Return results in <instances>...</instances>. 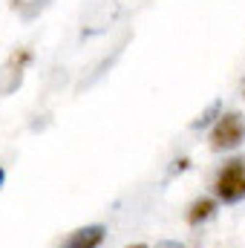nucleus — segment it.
Segmentation results:
<instances>
[{
    "mask_svg": "<svg viewBox=\"0 0 245 248\" xmlns=\"http://www.w3.org/2000/svg\"><path fill=\"white\" fill-rule=\"evenodd\" d=\"M214 196L225 205H237L245 199V156L228 159L214 176Z\"/></svg>",
    "mask_w": 245,
    "mask_h": 248,
    "instance_id": "f257e3e1",
    "label": "nucleus"
},
{
    "mask_svg": "<svg viewBox=\"0 0 245 248\" xmlns=\"http://www.w3.org/2000/svg\"><path fill=\"white\" fill-rule=\"evenodd\" d=\"M245 141V116L243 113H222L216 124L211 127V150L225 153V150H237Z\"/></svg>",
    "mask_w": 245,
    "mask_h": 248,
    "instance_id": "f03ea898",
    "label": "nucleus"
},
{
    "mask_svg": "<svg viewBox=\"0 0 245 248\" xmlns=\"http://www.w3.org/2000/svg\"><path fill=\"white\" fill-rule=\"evenodd\" d=\"M29 58H32L29 49H17V52L9 55V61L0 66V95H12V93L20 87V81H23V66L29 63Z\"/></svg>",
    "mask_w": 245,
    "mask_h": 248,
    "instance_id": "7ed1b4c3",
    "label": "nucleus"
},
{
    "mask_svg": "<svg viewBox=\"0 0 245 248\" xmlns=\"http://www.w3.org/2000/svg\"><path fill=\"white\" fill-rule=\"evenodd\" d=\"M107 237V228L101 222H92V225H84L78 231H72L58 248H98Z\"/></svg>",
    "mask_w": 245,
    "mask_h": 248,
    "instance_id": "20e7f679",
    "label": "nucleus"
},
{
    "mask_svg": "<svg viewBox=\"0 0 245 248\" xmlns=\"http://www.w3.org/2000/svg\"><path fill=\"white\" fill-rule=\"evenodd\" d=\"M216 208H219V199H216V196H199V199H193V202H190V208H187L184 219H187V225H202V222L214 219Z\"/></svg>",
    "mask_w": 245,
    "mask_h": 248,
    "instance_id": "39448f33",
    "label": "nucleus"
},
{
    "mask_svg": "<svg viewBox=\"0 0 245 248\" xmlns=\"http://www.w3.org/2000/svg\"><path fill=\"white\" fill-rule=\"evenodd\" d=\"M219 110H222V104H219V101H214V104H211V107H208V110H205V113H202V116H199L196 122L190 124V127H193V130H202V127H208V124H211V122L216 124V119L222 116Z\"/></svg>",
    "mask_w": 245,
    "mask_h": 248,
    "instance_id": "423d86ee",
    "label": "nucleus"
},
{
    "mask_svg": "<svg viewBox=\"0 0 245 248\" xmlns=\"http://www.w3.org/2000/svg\"><path fill=\"white\" fill-rule=\"evenodd\" d=\"M159 248H184V246H179V243H162Z\"/></svg>",
    "mask_w": 245,
    "mask_h": 248,
    "instance_id": "0eeeda50",
    "label": "nucleus"
},
{
    "mask_svg": "<svg viewBox=\"0 0 245 248\" xmlns=\"http://www.w3.org/2000/svg\"><path fill=\"white\" fill-rule=\"evenodd\" d=\"M3 179H6V170H3V168H0V185H3Z\"/></svg>",
    "mask_w": 245,
    "mask_h": 248,
    "instance_id": "6e6552de",
    "label": "nucleus"
},
{
    "mask_svg": "<svg viewBox=\"0 0 245 248\" xmlns=\"http://www.w3.org/2000/svg\"><path fill=\"white\" fill-rule=\"evenodd\" d=\"M127 248H147L144 243H136V246H127Z\"/></svg>",
    "mask_w": 245,
    "mask_h": 248,
    "instance_id": "1a4fd4ad",
    "label": "nucleus"
},
{
    "mask_svg": "<svg viewBox=\"0 0 245 248\" xmlns=\"http://www.w3.org/2000/svg\"><path fill=\"white\" fill-rule=\"evenodd\" d=\"M12 6H20V0H12Z\"/></svg>",
    "mask_w": 245,
    "mask_h": 248,
    "instance_id": "9d476101",
    "label": "nucleus"
},
{
    "mask_svg": "<svg viewBox=\"0 0 245 248\" xmlns=\"http://www.w3.org/2000/svg\"><path fill=\"white\" fill-rule=\"evenodd\" d=\"M243 95H245V90H243Z\"/></svg>",
    "mask_w": 245,
    "mask_h": 248,
    "instance_id": "9b49d317",
    "label": "nucleus"
}]
</instances>
